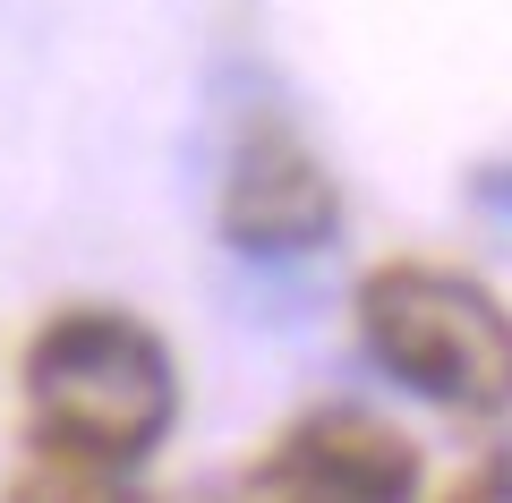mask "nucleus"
I'll use <instances>...</instances> for the list:
<instances>
[{
  "instance_id": "nucleus-1",
  "label": "nucleus",
  "mask_w": 512,
  "mask_h": 503,
  "mask_svg": "<svg viewBox=\"0 0 512 503\" xmlns=\"http://www.w3.org/2000/svg\"><path fill=\"white\" fill-rule=\"evenodd\" d=\"M26 418L52 444V461H146L180 418V376H171L163 333L137 324L128 307H60L26 342Z\"/></svg>"
},
{
  "instance_id": "nucleus-5",
  "label": "nucleus",
  "mask_w": 512,
  "mask_h": 503,
  "mask_svg": "<svg viewBox=\"0 0 512 503\" xmlns=\"http://www.w3.org/2000/svg\"><path fill=\"white\" fill-rule=\"evenodd\" d=\"M0 503H146V495H128L111 469H86V461H43V469H26L18 486Z\"/></svg>"
},
{
  "instance_id": "nucleus-4",
  "label": "nucleus",
  "mask_w": 512,
  "mask_h": 503,
  "mask_svg": "<svg viewBox=\"0 0 512 503\" xmlns=\"http://www.w3.org/2000/svg\"><path fill=\"white\" fill-rule=\"evenodd\" d=\"M299 503H410L419 495V452L402 427H384L367 410H316L265 452Z\"/></svg>"
},
{
  "instance_id": "nucleus-3",
  "label": "nucleus",
  "mask_w": 512,
  "mask_h": 503,
  "mask_svg": "<svg viewBox=\"0 0 512 503\" xmlns=\"http://www.w3.org/2000/svg\"><path fill=\"white\" fill-rule=\"evenodd\" d=\"M342 231V188L316 145L282 120H256L222 171V239L239 256H308Z\"/></svg>"
},
{
  "instance_id": "nucleus-2",
  "label": "nucleus",
  "mask_w": 512,
  "mask_h": 503,
  "mask_svg": "<svg viewBox=\"0 0 512 503\" xmlns=\"http://www.w3.org/2000/svg\"><path fill=\"white\" fill-rule=\"evenodd\" d=\"M359 333L410 393L444 410H512V316L487 282L427 256H393L359 282Z\"/></svg>"
},
{
  "instance_id": "nucleus-6",
  "label": "nucleus",
  "mask_w": 512,
  "mask_h": 503,
  "mask_svg": "<svg viewBox=\"0 0 512 503\" xmlns=\"http://www.w3.org/2000/svg\"><path fill=\"white\" fill-rule=\"evenodd\" d=\"M444 503H512V444H504V452H487L478 469H461Z\"/></svg>"
},
{
  "instance_id": "nucleus-7",
  "label": "nucleus",
  "mask_w": 512,
  "mask_h": 503,
  "mask_svg": "<svg viewBox=\"0 0 512 503\" xmlns=\"http://www.w3.org/2000/svg\"><path fill=\"white\" fill-rule=\"evenodd\" d=\"M222 503H299V495H291V486H282V478H274L265 461H256V469H248V478H239V486H231Z\"/></svg>"
}]
</instances>
